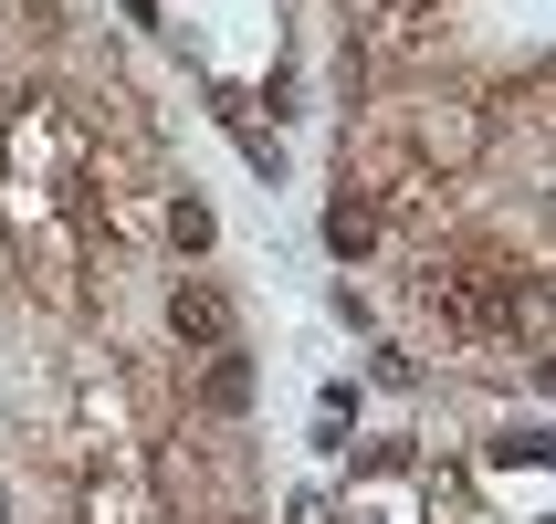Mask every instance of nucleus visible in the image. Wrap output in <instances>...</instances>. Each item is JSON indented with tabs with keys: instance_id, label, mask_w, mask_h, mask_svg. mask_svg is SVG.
I'll use <instances>...</instances> for the list:
<instances>
[{
	"instance_id": "nucleus-1",
	"label": "nucleus",
	"mask_w": 556,
	"mask_h": 524,
	"mask_svg": "<svg viewBox=\"0 0 556 524\" xmlns=\"http://www.w3.org/2000/svg\"><path fill=\"white\" fill-rule=\"evenodd\" d=\"M168 346H189V357H220V346H242V305L220 294L211 273H168Z\"/></svg>"
},
{
	"instance_id": "nucleus-4",
	"label": "nucleus",
	"mask_w": 556,
	"mask_h": 524,
	"mask_svg": "<svg viewBox=\"0 0 556 524\" xmlns=\"http://www.w3.org/2000/svg\"><path fill=\"white\" fill-rule=\"evenodd\" d=\"M378 242H389V220L368 210V189H346V179H337V200H326V252H337V263H368Z\"/></svg>"
},
{
	"instance_id": "nucleus-2",
	"label": "nucleus",
	"mask_w": 556,
	"mask_h": 524,
	"mask_svg": "<svg viewBox=\"0 0 556 524\" xmlns=\"http://www.w3.org/2000/svg\"><path fill=\"white\" fill-rule=\"evenodd\" d=\"M74 514H85V524H157V494H148L126 462H85V483H74Z\"/></svg>"
},
{
	"instance_id": "nucleus-3",
	"label": "nucleus",
	"mask_w": 556,
	"mask_h": 524,
	"mask_svg": "<svg viewBox=\"0 0 556 524\" xmlns=\"http://www.w3.org/2000/svg\"><path fill=\"white\" fill-rule=\"evenodd\" d=\"M189 399H200V420H252V357L242 346H220V357H200V378H189Z\"/></svg>"
},
{
	"instance_id": "nucleus-7",
	"label": "nucleus",
	"mask_w": 556,
	"mask_h": 524,
	"mask_svg": "<svg viewBox=\"0 0 556 524\" xmlns=\"http://www.w3.org/2000/svg\"><path fill=\"white\" fill-rule=\"evenodd\" d=\"M346 472H420L409 440H368V451H346Z\"/></svg>"
},
{
	"instance_id": "nucleus-6",
	"label": "nucleus",
	"mask_w": 556,
	"mask_h": 524,
	"mask_svg": "<svg viewBox=\"0 0 556 524\" xmlns=\"http://www.w3.org/2000/svg\"><path fill=\"white\" fill-rule=\"evenodd\" d=\"M220 126H231V148H242L252 168H263V179H283V137H274V126H252L242 105H220Z\"/></svg>"
},
{
	"instance_id": "nucleus-9",
	"label": "nucleus",
	"mask_w": 556,
	"mask_h": 524,
	"mask_svg": "<svg viewBox=\"0 0 556 524\" xmlns=\"http://www.w3.org/2000/svg\"><path fill=\"white\" fill-rule=\"evenodd\" d=\"M200 524H242V514H200Z\"/></svg>"
},
{
	"instance_id": "nucleus-5",
	"label": "nucleus",
	"mask_w": 556,
	"mask_h": 524,
	"mask_svg": "<svg viewBox=\"0 0 556 524\" xmlns=\"http://www.w3.org/2000/svg\"><path fill=\"white\" fill-rule=\"evenodd\" d=\"M157 231H168V252H189V263H200V252L220 242V220H211V200H200V189H168V200H157Z\"/></svg>"
},
{
	"instance_id": "nucleus-8",
	"label": "nucleus",
	"mask_w": 556,
	"mask_h": 524,
	"mask_svg": "<svg viewBox=\"0 0 556 524\" xmlns=\"http://www.w3.org/2000/svg\"><path fill=\"white\" fill-rule=\"evenodd\" d=\"M368 378H378V388H420V357H409V346H378Z\"/></svg>"
}]
</instances>
